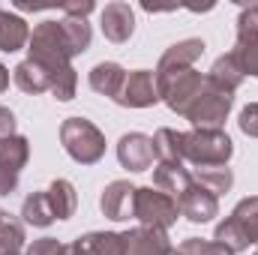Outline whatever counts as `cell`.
<instances>
[{
	"mask_svg": "<svg viewBox=\"0 0 258 255\" xmlns=\"http://www.w3.org/2000/svg\"><path fill=\"white\" fill-rule=\"evenodd\" d=\"M27 45H30V48H27V54H30L27 60L45 66V69L51 72V78L72 66L69 63V60H72V48H69V42H66V33H63V24H60V21H42V24H36ZM51 84H54V81H51Z\"/></svg>",
	"mask_w": 258,
	"mask_h": 255,
	"instance_id": "obj_1",
	"label": "cell"
},
{
	"mask_svg": "<svg viewBox=\"0 0 258 255\" xmlns=\"http://www.w3.org/2000/svg\"><path fill=\"white\" fill-rule=\"evenodd\" d=\"M60 141L66 153L81 165H93L105 156V135L87 117H66L60 126Z\"/></svg>",
	"mask_w": 258,
	"mask_h": 255,
	"instance_id": "obj_2",
	"label": "cell"
},
{
	"mask_svg": "<svg viewBox=\"0 0 258 255\" xmlns=\"http://www.w3.org/2000/svg\"><path fill=\"white\" fill-rule=\"evenodd\" d=\"M234 153L231 138L222 129H192L183 132V159L192 165H228Z\"/></svg>",
	"mask_w": 258,
	"mask_h": 255,
	"instance_id": "obj_3",
	"label": "cell"
},
{
	"mask_svg": "<svg viewBox=\"0 0 258 255\" xmlns=\"http://www.w3.org/2000/svg\"><path fill=\"white\" fill-rule=\"evenodd\" d=\"M207 84V75L186 69V72H177V75H165V78H156V90H159V99H165V105L177 114L186 117V111L192 108V102L201 96Z\"/></svg>",
	"mask_w": 258,
	"mask_h": 255,
	"instance_id": "obj_4",
	"label": "cell"
},
{
	"mask_svg": "<svg viewBox=\"0 0 258 255\" xmlns=\"http://www.w3.org/2000/svg\"><path fill=\"white\" fill-rule=\"evenodd\" d=\"M177 216H180V207H177V201H174L171 195L153 189V186L135 189V219H138L141 225H147V228H162V231H165L168 225L177 222Z\"/></svg>",
	"mask_w": 258,
	"mask_h": 255,
	"instance_id": "obj_5",
	"label": "cell"
},
{
	"mask_svg": "<svg viewBox=\"0 0 258 255\" xmlns=\"http://www.w3.org/2000/svg\"><path fill=\"white\" fill-rule=\"evenodd\" d=\"M231 105H234V96L225 93V90H219V87H213L207 81L204 90H201V96L195 99L192 108L186 111V120H192L195 129H219L225 123Z\"/></svg>",
	"mask_w": 258,
	"mask_h": 255,
	"instance_id": "obj_6",
	"label": "cell"
},
{
	"mask_svg": "<svg viewBox=\"0 0 258 255\" xmlns=\"http://www.w3.org/2000/svg\"><path fill=\"white\" fill-rule=\"evenodd\" d=\"M237 57V63L243 69V75H255L258 78V3L246 6L237 18V45L231 51Z\"/></svg>",
	"mask_w": 258,
	"mask_h": 255,
	"instance_id": "obj_7",
	"label": "cell"
},
{
	"mask_svg": "<svg viewBox=\"0 0 258 255\" xmlns=\"http://www.w3.org/2000/svg\"><path fill=\"white\" fill-rule=\"evenodd\" d=\"M27 159H30V141L24 135H15L0 144V198L15 192Z\"/></svg>",
	"mask_w": 258,
	"mask_h": 255,
	"instance_id": "obj_8",
	"label": "cell"
},
{
	"mask_svg": "<svg viewBox=\"0 0 258 255\" xmlns=\"http://www.w3.org/2000/svg\"><path fill=\"white\" fill-rule=\"evenodd\" d=\"M117 102L126 105V108H147V105H156V102H159L156 75L147 72V69L126 72V81H123V90H120Z\"/></svg>",
	"mask_w": 258,
	"mask_h": 255,
	"instance_id": "obj_9",
	"label": "cell"
},
{
	"mask_svg": "<svg viewBox=\"0 0 258 255\" xmlns=\"http://www.w3.org/2000/svg\"><path fill=\"white\" fill-rule=\"evenodd\" d=\"M153 156H156L153 138L144 135V132H126L117 141V159L129 171H147L153 165Z\"/></svg>",
	"mask_w": 258,
	"mask_h": 255,
	"instance_id": "obj_10",
	"label": "cell"
},
{
	"mask_svg": "<svg viewBox=\"0 0 258 255\" xmlns=\"http://www.w3.org/2000/svg\"><path fill=\"white\" fill-rule=\"evenodd\" d=\"M135 189L138 186H132L129 180H114V183H108L102 195H99V207H102V213L108 216V219H114V222H126L135 216Z\"/></svg>",
	"mask_w": 258,
	"mask_h": 255,
	"instance_id": "obj_11",
	"label": "cell"
},
{
	"mask_svg": "<svg viewBox=\"0 0 258 255\" xmlns=\"http://www.w3.org/2000/svg\"><path fill=\"white\" fill-rule=\"evenodd\" d=\"M123 240V255H168L171 252V240L162 228H132L120 234Z\"/></svg>",
	"mask_w": 258,
	"mask_h": 255,
	"instance_id": "obj_12",
	"label": "cell"
},
{
	"mask_svg": "<svg viewBox=\"0 0 258 255\" xmlns=\"http://www.w3.org/2000/svg\"><path fill=\"white\" fill-rule=\"evenodd\" d=\"M204 54V42L201 39H183V42H174L156 63V78H165V75H177V72H186L192 69V63Z\"/></svg>",
	"mask_w": 258,
	"mask_h": 255,
	"instance_id": "obj_13",
	"label": "cell"
},
{
	"mask_svg": "<svg viewBox=\"0 0 258 255\" xmlns=\"http://www.w3.org/2000/svg\"><path fill=\"white\" fill-rule=\"evenodd\" d=\"M177 207H180V216H186L189 222H210L216 213H219V201L213 192H207L201 183H195L177 198Z\"/></svg>",
	"mask_w": 258,
	"mask_h": 255,
	"instance_id": "obj_14",
	"label": "cell"
},
{
	"mask_svg": "<svg viewBox=\"0 0 258 255\" xmlns=\"http://www.w3.org/2000/svg\"><path fill=\"white\" fill-rule=\"evenodd\" d=\"M132 30H135V12H132L129 3L114 0V3H108L102 9V33H105V39L120 45L132 36Z\"/></svg>",
	"mask_w": 258,
	"mask_h": 255,
	"instance_id": "obj_15",
	"label": "cell"
},
{
	"mask_svg": "<svg viewBox=\"0 0 258 255\" xmlns=\"http://www.w3.org/2000/svg\"><path fill=\"white\" fill-rule=\"evenodd\" d=\"M153 186L177 201L183 192L192 186V171L183 168V162H159L153 168Z\"/></svg>",
	"mask_w": 258,
	"mask_h": 255,
	"instance_id": "obj_16",
	"label": "cell"
},
{
	"mask_svg": "<svg viewBox=\"0 0 258 255\" xmlns=\"http://www.w3.org/2000/svg\"><path fill=\"white\" fill-rule=\"evenodd\" d=\"M30 42V27L21 15L15 12H6L0 9V51L12 54V51H21L24 45Z\"/></svg>",
	"mask_w": 258,
	"mask_h": 255,
	"instance_id": "obj_17",
	"label": "cell"
},
{
	"mask_svg": "<svg viewBox=\"0 0 258 255\" xmlns=\"http://www.w3.org/2000/svg\"><path fill=\"white\" fill-rule=\"evenodd\" d=\"M123 81H126V72L120 63H96L90 69V87L102 96H111L114 102L123 90Z\"/></svg>",
	"mask_w": 258,
	"mask_h": 255,
	"instance_id": "obj_18",
	"label": "cell"
},
{
	"mask_svg": "<svg viewBox=\"0 0 258 255\" xmlns=\"http://www.w3.org/2000/svg\"><path fill=\"white\" fill-rule=\"evenodd\" d=\"M12 78L24 93H45V90H51V81H54L45 66L33 63V60H21L12 69Z\"/></svg>",
	"mask_w": 258,
	"mask_h": 255,
	"instance_id": "obj_19",
	"label": "cell"
},
{
	"mask_svg": "<svg viewBox=\"0 0 258 255\" xmlns=\"http://www.w3.org/2000/svg\"><path fill=\"white\" fill-rule=\"evenodd\" d=\"M243 69L237 63V57L234 54H222L216 63L210 66V75H207V81L213 84V87H219V90H225V93H234L240 84H243Z\"/></svg>",
	"mask_w": 258,
	"mask_h": 255,
	"instance_id": "obj_20",
	"label": "cell"
},
{
	"mask_svg": "<svg viewBox=\"0 0 258 255\" xmlns=\"http://www.w3.org/2000/svg\"><path fill=\"white\" fill-rule=\"evenodd\" d=\"M84 255H123V240L114 231H90L75 240Z\"/></svg>",
	"mask_w": 258,
	"mask_h": 255,
	"instance_id": "obj_21",
	"label": "cell"
},
{
	"mask_svg": "<svg viewBox=\"0 0 258 255\" xmlns=\"http://www.w3.org/2000/svg\"><path fill=\"white\" fill-rule=\"evenodd\" d=\"M192 180L195 183H201L204 189L213 192V195H222V192L231 189L234 174H231L228 165H201V168H195L192 171Z\"/></svg>",
	"mask_w": 258,
	"mask_h": 255,
	"instance_id": "obj_22",
	"label": "cell"
},
{
	"mask_svg": "<svg viewBox=\"0 0 258 255\" xmlns=\"http://www.w3.org/2000/svg\"><path fill=\"white\" fill-rule=\"evenodd\" d=\"M21 216L27 225H36V228H45L54 222V210H51V201H48V192H30L24 198V207H21Z\"/></svg>",
	"mask_w": 258,
	"mask_h": 255,
	"instance_id": "obj_23",
	"label": "cell"
},
{
	"mask_svg": "<svg viewBox=\"0 0 258 255\" xmlns=\"http://www.w3.org/2000/svg\"><path fill=\"white\" fill-rule=\"evenodd\" d=\"M231 219H234V225L240 228V234H243L246 243H258V195L243 198V201L231 210Z\"/></svg>",
	"mask_w": 258,
	"mask_h": 255,
	"instance_id": "obj_24",
	"label": "cell"
},
{
	"mask_svg": "<svg viewBox=\"0 0 258 255\" xmlns=\"http://www.w3.org/2000/svg\"><path fill=\"white\" fill-rule=\"evenodd\" d=\"M48 201H51V210H54V219H69L72 213H75V207H78V195H75V186L69 183V180H54L51 186H48Z\"/></svg>",
	"mask_w": 258,
	"mask_h": 255,
	"instance_id": "obj_25",
	"label": "cell"
},
{
	"mask_svg": "<svg viewBox=\"0 0 258 255\" xmlns=\"http://www.w3.org/2000/svg\"><path fill=\"white\" fill-rule=\"evenodd\" d=\"M153 150L159 162H183V132L174 129H159L153 135Z\"/></svg>",
	"mask_w": 258,
	"mask_h": 255,
	"instance_id": "obj_26",
	"label": "cell"
},
{
	"mask_svg": "<svg viewBox=\"0 0 258 255\" xmlns=\"http://www.w3.org/2000/svg\"><path fill=\"white\" fill-rule=\"evenodd\" d=\"M63 33H66V42L72 48V57L75 54H84L90 48V24L87 21H78V18H63Z\"/></svg>",
	"mask_w": 258,
	"mask_h": 255,
	"instance_id": "obj_27",
	"label": "cell"
},
{
	"mask_svg": "<svg viewBox=\"0 0 258 255\" xmlns=\"http://www.w3.org/2000/svg\"><path fill=\"white\" fill-rule=\"evenodd\" d=\"M24 246V228L15 219L0 222V255H21Z\"/></svg>",
	"mask_w": 258,
	"mask_h": 255,
	"instance_id": "obj_28",
	"label": "cell"
},
{
	"mask_svg": "<svg viewBox=\"0 0 258 255\" xmlns=\"http://www.w3.org/2000/svg\"><path fill=\"white\" fill-rule=\"evenodd\" d=\"M180 255H234L228 246L216 243V240H201V237H189L180 243Z\"/></svg>",
	"mask_w": 258,
	"mask_h": 255,
	"instance_id": "obj_29",
	"label": "cell"
},
{
	"mask_svg": "<svg viewBox=\"0 0 258 255\" xmlns=\"http://www.w3.org/2000/svg\"><path fill=\"white\" fill-rule=\"evenodd\" d=\"M75 84H78V75H75V69L69 66L63 69L60 75H54V84H51V93L60 99V102H69L72 96H75Z\"/></svg>",
	"mask_w": 258,
	"mask_h": 255,
	"instance_id": "obj_30",
	"label": "cell"
},
{
	"mask_svg": "<svg viewBox=\"0 0 258 255\" xmlns=\"http://www.w3.org/2000/svg\"><path fill=\"white\" fill-rule=\"evenodd\" d=\"M240 132H246V135H252V138H258V102H252V105H246L243 111H240Z\"/></svg>",
	"mask_w": 258,
	"mask_h": 255,
	"instance_id": "obj_31",
	"label": "cell"
},
{
	"mask_svg": "<svg viewBox=\"0 0 258 255\" xmlns=\"http://www.w3.org/2000/svg\"><path fill=\"white\" fill-rule=\"evenodd\" d=\"M60 249H63V246H60L54 237H42V240H33L24 255H60Z\"/></svg>",
	"mask_w": 258,
	"mask_h": 255,
	"instance_id": "obj_32",
	"label": "cell"
},
{
	"mask_svg": "<svg viewBox=\"0 0 258 255\" xmlns=\"http://www.w3.org/2000/svg\"><path fill=\"white\" fill-rule=\"evenodd\" d=\"M60 9L66 12V18H78V21H84V15H90V12L96 9V3H93V0H81V3H63Z\"/></svg>",
	"mask_w": 258,
	"mask_h": 255,
	"instance_id": "obj_33",
	"label": "cell"
},
{
	"mask_svg": "<svg viewBox=\"0 0 258 255\" xmlns=\"http://www.w3.org/2000/svg\"><path fill=\"white\" fill-rule=\"evenodd\" d=\"M9 138H15V114L0 105V144Z\"/></svg>",
	"mask_w": 258,
	"mask_h": 255,
	"instance_id": "obj_34",
	"label": "cell"
},
{
	"mask_svg": "<svg viewBox=\"0 0 258 255\" xmlns=\"http://www.w3.org/2000/svg\"><path fill=\"white\" fill-rule=\"evenodd\" d=\"M6 87H9V69H6V66L0 63V93H3Z\"/></svg>",
	"mask_w": 258,
	"mask_h": 255,
	"instance_id": "obj_35",
	"label": "cell"
},
{
	"mask_svg": "<svg viewBox=\"0 0 258 255\" xmlns=\"http://www.w3.org/2000/svg\"><path fill=\"white\" fill-rule=\"evenodd\" d=\"M60 255H84V252H81V246H78V243H69V246L60 249Z\"/></svg>",
	"mask_w": 258,
	"mask_h": 255,
	"instance_id": "obj_36",
	"label": "cell"
},
{
	"mask_svg": "<svg viewBox=\"0 0 258 255\" xmlns=\"http://www.w3.org/2000/svg\"><path fill=\"white\" fill-rule=\"evenodd\" d=\"M3 219H6V213H3V207H0V222H3Z\"/></svg>",
	"mask_w": 258,
	"mask_h": 255,
	"instance_id": "obj_37",
	"label": "cell"
},
{
	"mask_svg": "<svg viewBox=\"0 0 258 255\" xmlns=\"http://www.w3.org/2000/svg\"><path fill=\"white\" fill-rule=\"evenodd\" d=\"M168 255H180V249H171V252H168Z\"/></svg>",
	"mask_w": 258,
	"mask_h": 255,
	"instance_id": "obj_38",
	"label": "cell"
},
{
	"mask_svg": "<svg viewBox=\"0 0 258 255\" xmlns=\"http://www.w3.org/2000/svg\"><path fill=\"white\" fill-rule=\"evenodd\" d=\"M255 255H258V252H255Z\"/></svg>",
	"mask_w": 258,
	"mask_h": 255,
	"instance_id": "obj_39",
	"label": "cell"
}]
</instances>
